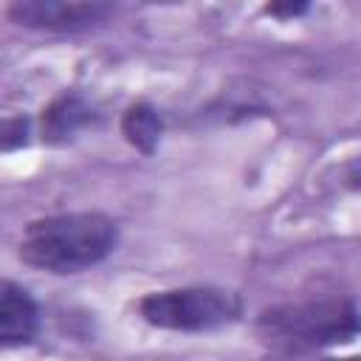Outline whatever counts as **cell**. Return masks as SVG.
I'll return each instance as SVG.
<instances>
[{
    "mask_svg": "<svg viewBox=\"0 0 361 361\" xmlns=\"http://www.w3.org/2000/svg\"><path fill=\"white\" fill-rule=\"evenodd\" d=\"M118 226L102 212H65L31 220L17 254L25 265L51 274H79L113 254Z\"/></svg>",
    "mask_w": 361,
    "mask_h": 361,
    "instance_id": "1",
    "label": "cell"
},
{
    "mask_svg": "<svg viewBox=\"0 0 361 361\" xmlns=\"http://www.w3.org/2000/svg\"><path fill=\"white\" fill-rule=\"evenodd\" d=\"M138 313L147 324L175 333H206L234 324L243 313L240 296L212 285L152 290L138 302Z\"/></svg>",
    "mask_w": 361,
    "mask_h": 361,
    "instance_id": "3",
    "label": "cell"
},
{
    "mask_svg": "<svg viewBox=\"0 0 361 361\" xmlns=\"http://www.w3.org/2000/svg\"><path fill=\"white\" fill-rule=\"evenodd\" d=\"M39 330V310L37 302L25 288H20L11 279H3L0 285V341L6 347L28 344L34 341Z\"/></svg>",
    "mask_w": 361,
    "mask_h": 361,
    "instance_id": "5",
    "label": "cell"
},
{
    "mask_svg": "<svg viewBox=\"0 0 361 361\" xmlns=\"http://www.w3.org/2000/svg\"><path fill=\"white\" fill-rule=\"evenodd\" d=\"M164 133V121L158 116V110L149 102H135L124 110L121 116V135L130 147H135L144 155H152L158 149Z\"/></svg>",
    "mask_w": 361,
    "mask_h": 361,
    "instance_id": "7",
    "label": "cell"
},
{
    "mask_svg": "<svg viewBox=\"0 0 361 361\" xmlns=\"http://www.w3.org/2000/svg\"><path fill=\"white\" fill-rule=\"evenodd\" d=\"M113 11L116 6L110 3H68V0H14L6 8V14L17 25L39 28V31H59V34L87 31L104 23Z\"/></svg>",
    "mask_w": 361,
    "mask_h": 361,
    "instance_id": "4",
    "label": "cell"
},
{
    "mask_svg": "<svg viewBox=\"0 0 361 361\" xmlns=\"http://www.w3.org/2000/svg\"><path fill=\"white\" fill-rule=\"evenodd\" d=\"M310 6L307 3H271L265 6V14L276 17V20H293V17H302Z\"/></svg>",
    "mask_w": 361,
    "mask_h": 361,
    "instance_id": "9",
    "label": "cell"
},
{
    "mask_svg": "<svg viewBox=\"0 0 361 361\" xmlns=\"http://www.w3.org/2000/svg\"><path fill=\"white\" fill-rule=\"evenodd\" d=\"M96 121V113L93 107L76 96V93H59L45 110H42V138L45 144H54V147H62L68 141L76 138V133H82L85 127H90Z\"/></svg>",
    "mask_w": 361,
    "mask_h": 361,
    "instance_id": "6",
    "label": "cell"
},
{
    "mask_svg": "<svg viewBox=\"0 0 361 361\" xmlns=\"http://www.w3.org/2000/svg\"><path fill=\"white\" fill-rule=\"evenodd\" d=\"M28 135H31V121L25 116L6 118V124H3V152H11L17 147H25L28 144Z\"/></svg>",
    "mask_w": 361,
    "mask_h": 361,
    "instance_id": "8",
    "label": "cell"
},
{
    "mask_svg": "<svg viewBox=\"0 0 361 361\" xmlns=\"http://www.w3.org/2000/svg\"><path fill=\"white\" fill-rule=\"evenodd\" d=\"M319 361H361V355H341V358H319Z\"/></svg>",
    "mask_w": 361,
    "mask_h": 361,
    "instance_id": "11",
    "label": "cell"
},
{
    "mask_svg": "<svg viewBox=\"0 0 361 361\" xmlns=\"http://www.w3.org/2000/svg\"><path fill=\"white\" fill-rule=\"evenodd\" d=\"M259 336L285 355L338 347L361 333V310L347 296H319L274 305L257 319Z\"/></svg>",
    "mask_w": 361,
    "mask_h": 361,
    "instance_id": "2",
    "label": "cell"
},
{
    "mask_svg": "<svg viewBox=\"0 0 361 361\" xmlns=\"http://www.w3.org/2000/svg\"><path fill=\"white\" fill-rule=\"evenodd\" d=\"M344 186L361 189V158H355V161H350L344 166Z\"/></svg>",
    "mask_w": 361,
    "mask_h": 361,
    "instance_id": "10",
    "label": "cell"
}]
</instances>
